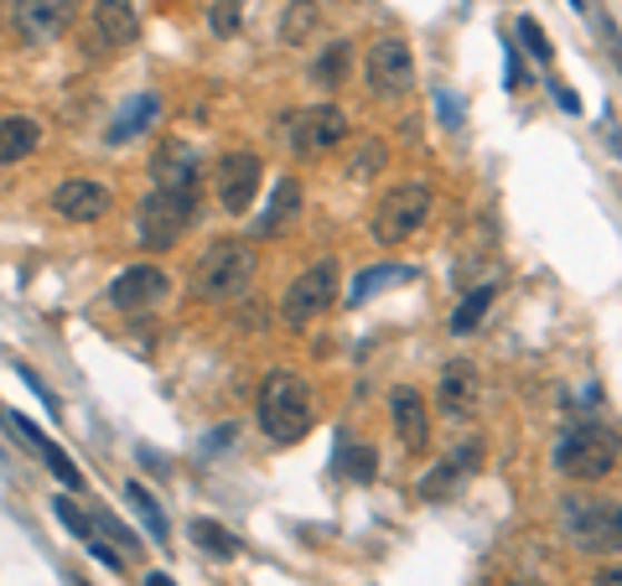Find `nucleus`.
Returning a JSON list of instances; mask_svg holds the SVG:
<instances>
[{
	"mask_svg": "<svg viewBox=\"0 0 622 586\" xmlns=\"http://www.w3.org/2000/svg\"><path fill=\"white\" fill-rule=\"evenodd\" d=\"M249 275H255V250L244 240H218V244H208V255L198 260L192 291H198L203 301H234V296H244Z\"/></svg>",
	"mask_w": 622,
	"mask_h": 586,
	"instance_id": "nucleus-5",
	"label": "nucleus"
},
{
	"mask_svg": "<svg viewBox=\"0 0 622 586\" xmlns=\"http://www.w3.org/2000/svg\"><path fill=\"white\" fill-rule=\"evenodd\" d=\"M296 213H302V182H296V177H280V182H275L270 208L259 213L255 234H275V228H286L290 218H296Z\"/></svg>",
	"mask_w": 622,
	"mask_h": 586,
	"instance_id": "nucleus-22",
	"label": "nucleus"
},
{
	"mask_svg": "<svg viewBox=\"0 0 622 586\" xmlns=\"http://www.w3.org/2000/svg\"><path fill=\"white\" fill-rule=\"evenodd\" d=\"M192 540H198L208 556H218V560H234V556H239V540H234L224 525H213V519H192Z\"/></svg>",
	"mask_w": 622,
	"mask_h": 586,
	"instance_id": "nucleus-26",
	"label": "nucleus"
},
{
	"mask_svg": "<svg viewBox=\"0 0 622 586\" xmlns=\"http://www.w3.org/2000/svg\"><path fill=\"white\" fill-rule=\"evenodd\" d=\"M364 78H368V89L379 94V99H399V94H411L415 89L411 42H405V37H379V42L368 47Z\"/></svg>",
	"mask_w": 622,
	"mask_h": 586,
	"instance_id": "nucleus-8",
	"label": "nucleus"
},
{
	"mask_svg": "<svg viewBox=\"0 0 622 586\" xmlns=\"http://www.w3.org/2000/svg\"><path fill=\"white\" fill-rule=\"evenodd\" d=\"M379 166H384V146H379V140H364V146H358V156L348 162V172H353V177H374Z\"/></svg>",
	"mask_w": 622,
	"mask_h": 586,
	"instance_id": "nucleus-32",
	"label": "nucleus"
},
{
	"mask_svg": "<svg viewBox=\"0 0 622 586\" xmlns=\"http://www.w3.org/2000/svg\"><path fill=\"white\" fill-rule=\"evenodd\" d=\"M259 156L255 150H234V156H224L218 162V203H224L228 213H249V203H255L259 193Z\"/></svg>",
	"mask_w": 622,
	"mask_h": 586,
	"instance_id": "nucleus-13",
	"label": "nucleus"
},
{
	"mask_svg": "<svg viewBox=\"0 0 622 586\" xmlns=\"http://www.w3.org/2000/svg\"><path fill=\"white\" fill-rule=\"evenodd\" d=\"M198 182V156L192 146L171 140V146L156 150V187H192Z\"/></svg>",
	"mask_w": 622,
	"mask_h": 586,
	"instance_id": "nucleus-20",
	"label": "nucleus"
},
{
	"mask_svg": "<svg viewBox=\"0 0 622 586\" xmlns=\"http://www.w3.org/2000/svg\"><path fill=\"white\" fill-rule=\"evenodd\" d=\"M436 109H441V125L446 130H462V99L452 89H436Z\"/></svg>",
	"mask_w": 622,
	"mask_h": 586,
	"instance_id": "nucleus-34",
	"label": "nucleus"
},
{
	"mask_svg": "<svg viewBox=\"0 0 622 586\" xmlns=\"http://www.w3.org/2000/svg\"><path fill=\"white\" fill-rule=\"evenodd\" d=\"M493 296H498V286H477V291H467V296H462V306L452 312V332H456V338H467V332H477V322L487 316Z\"/></svg>",
	"mask_w": 622,
	"mask_h": 586,
	"instance_id": "nucleus-25",
	"label": "nucleus"
},
{
	"mask_svg": "<svg viewBox=\"0 0 622 586\" xmlns=\"http://www.w3.org/2000/svg\"><path fill=\"white\" fill-rule=\"evenodd\" d=\"M73 0H11V31L21 42H52L73 27Z\"/></svg>",
	"mask_w": 622,
	"mask_h": 586,
	"instance_id": "nucleus-11",
	"label": "nucleus"
},
{
	"mask_svg": "<svg viewBox=\"0 0 622 586\" xmlns=\"http://www.w3.org/2000/svg\"><path fill=\"white\" fill-rule=\"evenodd\" d=\"M477 467H483V441H472V437H467L462 447L452 451V457H446V462H436V467H431V472L421 478V498H425V504H441V498H452L456 488H462V482L477 472Z\"/></svg>",
	"mask_w": 622,
	"mask_h": 586,
	"instance_id": "nucleus-14",
	"label": "nucleus"
},
{
	"mask_svg": "<svg viewBox=\"0 0 622 586\" xmlns=\"http://www.w3.org/2000/svg\"><path fill=\"white\" fill-rule=\"evenodd\" d=\"M425 218H431V187L405 182V187H395V193L379 197V213H374V240H379L384 250H395V244L411 240Z\"/></svg>",
	"mask_w": 622,
	"mask_h": 586,
	"instance_id": "nucleus-7",
	"label": "nucleus"
},
{
	"mask_svg": "<svg viewBox=\"0 0 622 586\" xmlns=\"http://www.w3.org/2000/svg\"><path fill=\"white\" fill-rule=\"evenodd\" d=\"M239 21H244V0H213V6H208L213 37H234V31H239Z\"/></svg>",
	"mask_w": 622,
	"mask_h": 586,
	"instance_id": "nucleus-30",
	"label": "nucleus"
},
{
	"mask_svg": "<svg viewBox=\"0 0 622 586\" xmlns=\"http://www.w3.org/2000/svg\"><path fill=\"white\" fill-rule=\"evenodd\" d=\"M337 472L353 482H374V447H337Z\"/></svg>",
	"mask_w": 622,
	"mask_h": 586,
	"instance_id": "nucleus-28",
	"label": "nucleus"
},
{
	"mask_svg": "<svg viewBox=\"0 0 622 586\" xmlns=\"http://www.w3.org/2000/svg\"><path fill=\"white\" fill-rule=\"evenodd\" d=\"M399 281H411V271H405V265H374V271L353 275V286H348V296H343V306H364V301L374 296L379 286H399Z\"/></svg>",
	"mask_w": 622,
	"mask_h": 586,
	"instance_id": "nucleus-23",
	"label": "nucleus"
},
{
	"mask_svg": "<svg viewBox=\"0 0 622 586\" xmlns=\"http://www.w3.org/2000/svg\"><path fill=\"white\" fill-rule=\"evenodd\" d=\"M545 89H550V99H555V105H561L565 115H581V99L571 94V84H561V78H550Z\"/></svg>",
	"mask_w": 622,
	"mask_h": 586,
	"instance_id": "nucleus-36",
	"label": "nucleus"
},
{
	"mask_svg": "<svg viewBox=\"0 0 622 586\" xmlns=\"http://www.w3.org/2000/svg\"><path fill=\"white\" fill-rule=\"evenodd\" d=\"M618 457H622V441L602 421H576L555 441V472L571 482H602L618 467Z\"/></svg>",
	"mask_w": 622,
	"mask_h": 586,
	"instance_id": "nucleus-2",
	"label": "nucleus"
},
{
	"mask_svg": "<svg viewBox=\"0 0 622 586\" xmlns=\"http://www.w3.org/2000/svg\"><path fill=\"white\" fill-rule=\"evenodd\" d=\"M89 556L99 560L105 572H125V556H120V550H109V545H105V535H93V540H89Z\"/></svg>",
	"mask_w": 622,
	"mask_h": 586,
	"instance_id": "nucleus-35",
	"label": "nucleus"
},
{
	"mask_svg": "<svg viewBox=\"0 0 622 586\" xmlns=\"http://www.w3.org/2000/svg\"><path fill=\"white\" fill-rule=\"evenodd\" d=\"M290 146L296 156H322V150H333L348 140V115L337 105H312L302 115H290Z\"/></svg>",
	"mask_w": 622,
	"mask_h": 586,
	"instance_id": "nucleus-9",
	"label": "nucleus"
},
{
	"mask_svg": "<svg viewBox=\"0 0 622 586\" xmlns=\"http://www.w3.org/2000/svg\"><path fill=\"white\" fill-rule=\"evenodd\" d=\"M530 84V74H524V62H519V52L509 47V89H524Z\"/></svg>",
	"mask_w": 622,
	"mask_h": 586,
	"instance_id": "nucleus-39",
	"label": "nucleus"
},
{
	"mask_svg": "<svg viewBox=\"0 0 622 586\" xmlns=\"http://www.w3.org/2000/svg\"><path fill=\"white\" fill-rule=\"evenodd\" d=\"M348 52H353L348 42H333L327 52H322V62H317V78H322V84H337V74H343V62H348Z\"/></svg>",
	"mask_w": 622,
	"mask_h": 586,
	"instance_id": "nucleus-33",
	"label": "nucleus"
},
{
	"mask_svg": "<svg viewBox=\"0 0 622 586\" xmlns=\"http://www.w3.org/2000/svg\"><path fill=\"white\" fill-rule=\"evenodd\" d=\"M125 498H130V509L140 514V525L151 529V540H156V545H167V535H171V529H167V519H161V509H156V498L146 494L140 482H130V488H125Z\"/></svg>",
	"mask_w": 622,
	"mask_h": 586,
	"instance_id": "nucleus-27",
	"label": "nucleus"
},
{
	"mask_svg": "<svg viewBox=\"0 0 622 586\" xmlns=\"http://www.w3.org/2000/svg\"><path fill=\"white\" fill-rule=\"evenodd\" d=\"M259 431L275 447H296L312 431V400H306V379L290 369H275L259 384Z\"/></svg>",
	"mask_w": 622,
	"mask_h": 586,
	"instance_id": "nucleus-1",
	"label": "nucleus"
},
{
	"mask_svg": "<svg viewBox=\"0 0 622 586\" xmlns=\"http://www.w3.org/2000/svg\"><path fill=\"white\" fill-rule=\"evenodd\" d=\"M37 140H42V125L31 120V115H11V120H0V166L31 156Z\"/></svg>",
	"mask_w": 622,
	"mask_h": 586,
	"instance_id": "nucleus-21",
	"label": "nucleus"
},
{
	"mask_svg": "<svg viewBox=\"0 0 622 586\" xmlns=\"http://www.w3.org/2000/svg\"><path fill=\"white\" fill-rule=\"evenodd\" d=\"M317 6L322 0H290L286 6V21H280V42L286 47H302L306 37H312V27H317Z\"/></svg>",
	"mask_w": 622,
	"mask_h": 586,
	"instance_id": "nucleus-24",
	"label": "nucleus"
},
{
	"mask_svg": "<svg viewBox=\"0 0 622 586\" xmlns=\"http://www.w3.org/2000/svg\"><path fill=\"white\" fill-rule=\"evenodd\" d=\"M11 431H16V437H27L31 447L42 451V462L52 467V478H62V488H83V472H78V467H73V457H68V451H58V447H52V441H47L42 431H37V426L27 421V416H11Z\"/></svg>",
	"mask_w": 622,
	"mask_h": 586,
	"instance_id": "nucleus-19",
	"label": "nucleus"
},
{
	"mask_svg": "<svg viewBox=\"0 0 622 586\" xmlns=\"http://www.w3.org/2000/svg\"><path fill=\"white\" fill-rule=\"evenodd\" d=\"M592 586H622V560L618 566H602V572L592 576Z\"/></svg>",
	"mask_w": 622,
	"mask_h": 586,
	"instance_id": "nucleus-40",
	"label": "nucleus"
},
{
	"mask_svg": "<svg viewBox=\"0 0 622 586\" xmlns=\"http://www.w3.org/2000/svg\"><path fill=\"white\" fill-rule=\"evenodd\" d=\"M167 291L171 281L161 265H130V271H120L109 281V306L115 312H146L156 301H167Z\"/></svg>",
	"mask_w": 622,
	"mask_h": 586,
	"instance_id": "nucleus-12",
	"label": "nucleus"
},
{
	"mask_svg": "<svg viewBox=\"0 0 622 586\" xmlns=\"http://www.w3.org/2000/svg\"><path fill=\"white\" fill-rule=\"evenodd\" d=\"M198 218V193L192 187H156L136 213V234L146 250H171Z\"/></svg>",
	"mask_w": 622,
	"mask_h": 586,
	"instance_id": "nucleus-4",
	"label": "nucleus"
},
{
	"mask_svg": "<svg viewBox=\"0 0 622 586\" xmlns=\"http://www.w3.org/2000/svg\"><path fill=\"white\" fill-rule=\"evenodd\" d=\"M21 379H27V384H31V394H37V400H42V406L52 410V416H58V394L47 390V384H42V379H37V374H31V369H21Z\"/></svg>",
	"mask_w": 622,
	"mask_h": 586,
	"instance_id": "nucleus-37",
	"label": "nucleus"
},
{
	"mask_svg": "<svg viewBox=\"0 0 622 586\" xmlns=\"http://www.w3.org/2000/svg\"><path fill=\"white\" fill-rule=\"evenodd\" d=\"M571 6H576V11H586V0H571Z\"/></svg>",
	"mask_w": 622,
	"mask_h": 586,
	"instance_id": "nucleus-42",
	"label": "nucleus"
},
{
	"mask_svg": "<svg viewBox=\"0 0 622 586\" xmlns=\"http://www.w3.org/2000/svg\"><path fill=\"white\" fill-rule=\"evenodd\" d=\"M73 586H83V582H73Z\"/></svg>",
	"mask_w": 622,
	"mask_h": 586,
	"instance_id": "nucleus-43",
	"label": "nucleus"
},
{
	"mask_svg": "<svg viewBox=\"0 0 622 586\" xmlns=\"http://www.w3.org/2000/svg\"><path fill=\"white\" fill-rule=\"evenodd\" d=\"M477 400H483V374L472 359H446L441 363V379H436V406L441 416L452 421H472L477 416Z\"/></svg>",
	"mask_w": 622,
	"mask_h": 586,
	"instance_id": "nucleus-10",
	"label": "nucleus"
},
{
	"mask_svg": "<svg viewBox=\"0 0 622 586\" xmlns=\"http://www.w3.org/2000/svg\"><path fill=\"white\" fill-rule=\"evenodd\" d=\"M389 416H395V431H399V441H405L411 451L431 447V410H425V400L415 390L389 394Z\"/></svg>",
	"mask_w": 622,
	"mask_h": 586,
	"instance_id": "nucleus-17",
	"label": "nucleus"
},
{
	"mask_svg": "<svg viewBox=\"0 0 622 586\" xmlns=\"http://www.w3.org/2000/svg\"><path fill=\"white\" fill-rule=\"evenodd\" d=\"M561 529L586 556H618L622 550V504L618 498L565 494L561 498Z\"/></svg>",
	"mask_w": 622,
	"mask_h": 586,
	"instance_id": "nucleus-3",
	"label": "nucleus"
},
{
	"mask_svg": "<svg viewBox=\"0 0 622 586\" xmlns=\"http://www.w3.org/2000/svg\"><path fill=\"white\" fill-rule=\"evenodd\" d=\"M52 514H58V525L68 529V535H78V540H83V545H89L93 535H99V529H93V519H89V514L78 509V504H68V498H62V494L52 498Z\"/></svg>",
	"mask_w": 622,
	"mask_h": 586,
	"instance_id": "nucleus-29",
	"label": "nucleus"
},
{
	"mask_svg": "<svg viewBox=\"0 0 622 586\" xmlns=\"http://www.w3.org/2000/svg\"><path fill=\"white\" fill-rule=\"evenodd\" d=\"M146 586H177V582H171L167 572H151V576H146Z\"/></svg>",
	"mask_w": 622,
	"mask_h": 586,
	"instance_id": "nucleus-41",
	"label": "nucleus"
},
{
	"mask_svg": "<svg viewBox=\"0 0 622 586\" xmlns=\"http://www.w3.org/2000/svg\"><path fill=\"white\" fill-rule=\"evenodd\" d=\"M333 301H343L337 296V260H317L312 271H302L290 281V291L280 296V316H286V328L306 332Z\"/></svg>",
	"mask_w": 622,
	"mask_h": 586,
	"instance_id": "nucleus-6",
	"label": "nucleus"
},
{
	"mask_svg": "<svg viewBox=\"0 0 622 586\" xmlns=\"http://www.w3.org/2000/svg\"><path fill=\"white\" fill-rule=\"evenodd\" d=\"M156 115H161V94H136V99H130V105L109 120L105 140H109V146H125V140H136L140 130H151Z\"/></svg>",
	"mask_w": 622,
	"mask_h": 586,
	"instance_id": "nucleus-18",
	"label": "nucleus"
},
{
	"mask_svg": "<svg viewBox=\"0 0 622 586\" xmlns=\"http://www.w3.org/2000/svg\"><path fill=\"white\" fill-rule=\"evenodd\" d=\"M89 27H93V47H105V52L136 47V37H140V21H136V6L130 0H93Z\"/></svg>",
	"mask_w": 622,
	"mask_h": 586,
	"instance_id": "nucleus-15",
	"label": "nucleus"
},
{
	"mask_svg": "<svg viewBox=\"0 0 622 586\" xmlns=\"http://www.w3.org/2000/svg\"><path fill=\"white\" fill-rule=\"evenodd\" d=\"M52 213H62V218H73V224H93V218H105L109 213V187L105 182H62L58 193H52Z\"/></svg>",
	"mask_w": 622,
	"mask_h": 586,
	"instance_id": "nucleus-16",
	"label": "nucleus"
},
{
	"mask_svg": "<svg viewBox=\"0 0 622 586\" xmlns=\"http://www.w3.org/2000/svg\"><path fill=\"white\" fill-rule=\"evenodd\" d=\"M519 37H524V47H530V58H534V62H550V52H555V47H550L545 27H540L534 16H519Z\"/></svg>",
	"mask_w": 622,
	"mask_h": 586,
	"instance_id": "nucleus-31",
	"label": "nucleus"
},
{
	"mask_svg": "<svg viewBox=\"0 0 622 586\" xmlns=\"http://www.w3.org/2000/svg\"><path fill=\"white\" fill-rule=\"evenodd\" d=\"M99 529H105V535H109L115 545H125V550H136V535H130V529H120L115 519H105V514H99Z\"/></svg>",
	"mask_w": 622,
	"mask_h": 586,
	"instance_id": "nucleus-38",
	"label": "nucleus"
}]
</instances>
